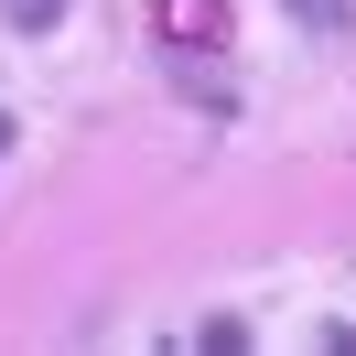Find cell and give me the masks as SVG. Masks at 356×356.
Wrapping results in <instances>:
<instances>
[{"label":"cell","mask_w":356,"mask_h":356,"mask_svg":"<svg viewBox=\"0 0 356 356\" xmlns=\"http://www.w3.org/2000/svg\"><path fill=\"white\" fill-rule=\"evenodd\" d=\"M11 140H22V119H11V108H0V162H11Z\"/></svg>","instance_id":"277c9868"},{"label":"cell","mask_w":356,"mask_h":356,"mask_svg":"<svg viewBox=\"0 0 356 356\" xmlns=\"http://www.w3.org/2000/svg\"><path fill=\"white\" fill-rule=\"evenodd\" d=\"M291 22H302V33H324V44H334V33H346V0H291Z\"/></svg>","instance_id":"3957f363"},{"label":"cell","mask_w":356,"mask_h":356,"mask_svg":"<svg viewBox=\"0 0 356 356\" xmlns=\"http://www.w3.org/2000/svg\"><path fill=\"white\" fill-rule=\"evenodd\" d=\"M0 22H11V33H54V22H65V0H0Z\"/></svg>","instance_id":"7a4b0ae2"},{"label":"cell","mask_w":356,"mask_h":356,"mask_svg":"<svg viewBox=\"0 0 356 356\" xmlns=\"http://www.w3.org/2000/svg\"><path fill=\"white\" fill-rule=\"evenodd\" d=\"M162 22H173V33H205V44H216V33H227V11H216V0H162Z\"/></svg>","instance_id":"6da1fadb"}]
</instances>
